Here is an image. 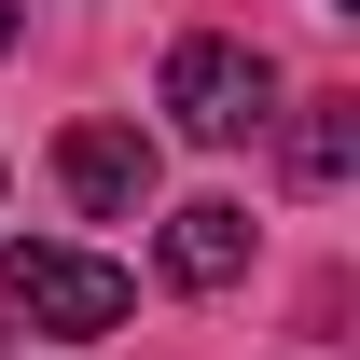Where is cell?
Instances as JSON below:
<instances>
[{
	"label": "cell",
	"instance_id": "obj_1",
	"mask_svg": "<svg viewBox=\"0 0 360 360\" xmlns=\"http://www.w3.org/2000/svg\"><path fill=\"white\" fill-rule=\"evenodd\" d=\"M0 305L28 319V333H125V305H139V277L111 264V250H0Z\"/></svg>",
	"mask_w": 360,
	"mask_h": 360
},
{
	"label": "cell",
	"instance_id": "obj_2",
	"mask_svg": "<svg viewBox=\"0 0 360 360\" xmlns=\"http://www.w3.org/2000/svg\"><path fill=\"white\" fill-rule=\"evenodd\" d=\"M277 111V70L250 42H222V28H194V42H167V125L208 139V153H236V139Z\"/></svg>",
	"mask_w": 360,
	"mask_h": 360
},
{
	"label": "cell",
	"instance_id": "obj_3",
	"mask_svg": "<svg viewBox=\"0 0 360 360\" xmlns=\"http://www.w3.org/2000/svg\"><path fill=\"white\" fill-rule=\"evenodd\" d=\"M56 194H70L84 222H139V208H153V125H125V111L56 125Z\"/></svg>",
	"mask_w": 360,
	"mask_h": 360
},
{
	"label": "cell",
	"instance_id": "obj_4",
	"mask_svg": "<svg viewBox=\"0 0 360 360\" xmlns=\"http://www.w3.org/2000/svg\"><path fill=\"white\" fill-rule=\"evenodd\" d=\"M153 264H167V291H236V277H250V208H236V194L167 208V250H153Z\"/></svg>",
	"mask_w": 360,
	"mask_h": 360
},
{
	"label": "cell",
	"instance_id": "obj_5",
	"mask_svg": "<svg viewBox=\"0 0 360 360\" xmlns=\"http://www.w3.org/2000/svg\"><path fill=\"white\" fill-rule=\"evenodd\" d=\"M347 167H360V111H347V97H319L305 125H291V180H347Z\"/></svg>",
	"mask_w": 360,
	"mask_h": 360
},
{
	"label": "cell",
	"instance_id": "obj_6",
	"mask_svg": "<svg viewBox=\"0 0 360 360\" xmlns=\"http://www.w3.org/2000/svg\"><path fill=\"white\" fill-rule=\"evenodd\" d=\"M0 56H14V0H0Z\"/></svg>",
	"mask_w": 360,
	"mask_h": 360
},
{
	"label": "cell",
	"instance_id": "obj_7",
	"mask_svg": "<svg viewBox=\"0 0 360 360\" xmlns=\"http://www.w3.org/2000/svg\"><path fill=\"white\" fill-rule=\"evenodd\" d=\"M333 14H360V0H333Z\"/></svg>",
	"mask_w": 360,
	"mask_h": 360
}]
</instances>
